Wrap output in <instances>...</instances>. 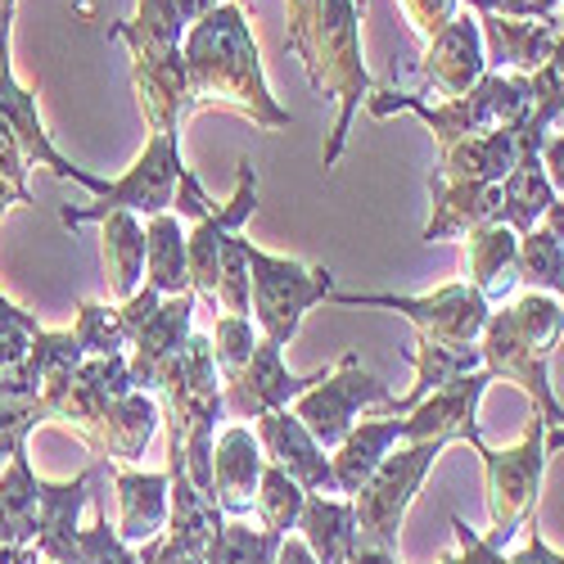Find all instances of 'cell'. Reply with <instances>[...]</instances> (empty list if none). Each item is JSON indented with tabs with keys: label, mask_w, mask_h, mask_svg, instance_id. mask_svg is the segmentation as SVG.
I'll list each match as a JSON object with an SVG mask.
<instances>
[{
	"label": "cell",
	"mask_w": 564,
	"mask_h": 564,
	"mask_svg": "<svg viewBox=\"0 0 564 564\" xmlns=\"http://www.w3.org/2000/svg\"><path fill=\"white\" fill-rule=\"evenodd\" d=\"M357 6H366V0H321V19H316L307 45L299 51L321 96L344 100V113L335 122V140H330V150H325V172L335 167L344 140H348V127H352V113L370 90V77L361 68V51H357Z\"/></svg>",
	"instance_id": "7a4b0ae2"
},
{
	"label": "cell",
	"mask_w": 564,
	"mask_h": 564,
	"mask_svg": "<svg viewBox=\"0 0 564 564\" xmlns=\"http://www.w3.org/2000/svg\"><path fill=\"white\" fill-rule=\"evenodd\" d=\"M425 77L438 100H460L484 82V32L479 19L456 14L425 51Z\"/></svg>",
	"instance_id": "5bb4252c"
},
{
	"label": "cell",
	"mask_w": 564,
	"mask_h": 564,
	"mask_svg": "<svg viewBox=\"0 0 564 564\" xmlns=\"http://www.w3.org/2000/svg\"><path fill=\"white\" fill-rule=\"evenodd\" d=\"M267 469V452L249 425H230L213 438V497L221 514L240 520L258 501V484Z\"/></svg>",
	"instance_id": "7c38bea8"
},
{
	"label": "cell",
	"mask_w": 564,
	"mask_h": 564,
	"mask_svg": "<svg viewBox=\"0 0 564 564\" xmlns=\"http://www.w3.org/2000/svg\"><path fill=\"white\" fill-rule=\"evenodd\" d=\"M280 542L285 538H275L267 529H249L245 520H226L204 560L208 564H275Z\"/></svg>",
	"instance_id": "f546056e"
},
{
	"label": "cell",
	"mask_w": 564,
	"mask_h": 564,
	"mask_svg": "<svg viewBox=\"0 0 564 564\" xmlns=\"http://www.w3.org/2000/svg\"><path fill=\"white\" fill-rule=\"evenodd\" d=\"M258 330L249 316H217V330H213V357H217V375L230 380V375H240L245 361L253 357L258 348Z\"/></svg>",
	"instance_id": "1f68e13d"
},
{
	"label": "cell",
	"mask_w": 564,
	"mask_h": 564,
	"mask_svg": "<svg viewBox=\"0 0 564 564\" xmlns=\"http://www.w3.org/2000/svg\"><path fill=\"white\" fill-rule=\"evenodd\" d=\"M542 154H546V176H551V185H560V191H564V135H555V140H546V145H542Z\"/></svg>",
	"instance_id": "8d00e7d4"
},
{
	"label": "cell",
	"mask_w": 564,
	"mask_h": 564,
	"mask_svg": "<svg viewBox=\"0 0 564 564\" xmlns=\"http://www.w3.org/2000/svg\"><path fill=\"white\" fill-rule=\"evenodd\" d=\"M28 159H23V150H19V140L0 127V208H6L10 199H19V204H28L32 195H28Z\"/></svg>",
	"instance_id": "d6a6232c"
},
{
	"label": "cell",
	"mask_w": 564,
	"mask_h": 564,
	"mask_svg": "<svg viewBox=\"0 0 564 564\" xmlns=\"http://www.w3.org/2000/svg\"><path fill=\"white\" fill-rule=\"evenodd\" d=\"M560 303H564V294H560Z\"/></svg>",
	"instance_id": "7bdbcfd3"
},
{
	"label": "cell",
	"mask_w": 564,
	"mask_h": 564,
	"mask_svg": "<svg viewBox=\"0 0 564 564\" xmlns=\"http://www.w3.org/2000/svg\"><path fill=\"white\" fill-rule=\"evenodd\" d=\"M172 6H176V14H181L185 23H199L204 14H213V10L221 6V0H172Z\"/></svg>",
	"instance_id": "f35d334b"
},
{
	"label": "cell",
	"mask_w": 564,
	"mask_h": 564,
	"mask_svg": "<svg viewBox=\"0 0 564 564\" xmlns=\"http://www.w3.org/2000/svg\"><path fill=\"white\" fill-rule=\"evenodd\" d=\"M14 564H41V551H36V546H19Z\"/></svg>",
	"instance_id": "60d3db41"
},
{
	"label": "cell",
	"mask_w": 564,
	"mask_h": 564,
	"mask_svg": "<svg viewBox=\"0 0 564 564\" xmlns=\"http://www.w3.org/2000/svg\"><path fill=\"white\" fill-rule=\"evenodd\" d=\"M105 469L113 475L118 484V538L127 546H145L154 538L167 533V469H150V475H140V469H122L113 460H105Z\"/></svg>",
	"instance_id": "9a60e30c"
},
{
	"label": "cell",
	"mask_w": 564,
	"mask_h": 564,
	"mask_svg": "<svg viewBox=\"0 0 564 564\" xmlns=\"http://www.w3.org/2000/svg\"><path fill=\"white\" fill-rule=\"evenodd\" d=\"M303 501H307V488H303L299 479H290L280 465H271V460H267L262 484H258V501H253L262 529H267V533H275V538H290V533L299 529Z\"/></svg>",
	"instance_id": "484cf974"
},
{
	"label": "cell",
	"mask_w": 564,
	"mask_h": 564,
	"mask_svg": "<svg viewBox=\"0 0 564 564\" xmlns=\"http://www.w3.org/2000/svg\"><path fill=\"white\" fill-rule=\"evenodd\" d=\"M185 73H191V105H221L253 118L258 127H290V113L271 100L262 82L258 45L240 6H217L191 28Z\"/></svg>",
	"instance_id": "6da1fadb"
},
{
	"label": "cell",
	"mask_w": 564,
	"mask_h": 564,
	"mask_svg": "<svg viewBox=\"0 0 564 564\" xmlns=\"http://www.w3.org/2000/svg\"><path fill=\"white\" fill-rule=\"evenodd\" d=\"M465 285H475L488 303L506 299L524 285L520 280V235H514L506 221L479 226L465 245Z\"/></svg>",
	"instance_id": "e0dca14e"
},
{
	"label": "cell",
	"mask_w": 564,
	"mask_h": 564,
	"mask_svg": "<svg viewBox=\"0 0 564 564\" xmlns=\"http://www.w3.org/2000/svg\"><path fill=\"white\" fill-rule=\"evenodd\" d=\"M366 406H389V389L375 380L370 370H361V357L348 352L339 361V370H325V380L312 384L303 398H294V415L303 420V430L325 447L335 452L352 430H357V415Z\"/></svg>",
	"instance_id": "52a82bcc"
},
{
	"label": "cell",
	"mask_w": 564,
	"mask_h": 564,
	"mask_svg": "<svg viewBox=\"0 0 564 564\" xmlns=\"http://www.w3.org/2000/svg\"><path fill=\"white\" fill-rule=\"evenodd\" d=\"M195 294L185 290L176 299H163V307L154 312V321L131 339V352H127V366H131V380L140 393H150L159 384V370L185 348L191 339V316H195Z\"/></svg>",
	"instance_id": "2e32d148"
},
{
	"label": "cell",
	"mask_w": 564,
	"mask_h": 564,
	"mask_svg": "<svg viewBox=\"0 0 564 564\" xmlns=\"http://www.w3.org/2000/svg\"><path fill=\"white\" fill-rule=\"evenodd\" d=\"M344 307H393L415 321L420 339H434L443 348H475L488 325V299L475 285H443L425 299H398V294H330Z\"/></svg>",
	"instance_id": "ba28073f"
},
{
	"label": "cell",
	"mask_w": 564,
	"mask_h": 564,
	"mask_svg": "<svg viewBox=\"0 0 564 564\" xmlns=\"http://www.w3.org/2000/svg\"><path fill=\"white\" fill-rule=\"evenodd\" d=\"M150 564H208V560L195 555V551H185V546H172V542L163 538V546H159V555H154Z\"/></svg>",
	"instance_id": "74e56055"
},
{
	"label": "cell",
	"mask_w": 564,
	"mask_h": 564,
	"mask_svg": "<svg viewBox=\"0 0 564 564\" xmlns=\"http://www.w3.org/2000/svg\"><path fill=\"white\" fill-rule=\"evenodd\" d=\"M443 564H465V560H460V555H447V560H443Z\"/></svg>",
	"instance_id": "b9f144b4"
},
{
	"label": "cell",
	"mask_w": 564,
	"mask_h": 564,
	"mask_svg": "<svg viewBox=\"0 0 564 564\" xmlns=\"http://www.w3.org/2000/svg\"><path fill=\"white\" fill-rule=\"evenodd\" d=\"M135 90L140 109H145L154 135L176 131V122L191 109V73H185V55H159V59H135Z\"/></svg>",
	"instance_id": "ffe728a7"
},
{
	"label": "cell",
	"mask_w": 564,
	"mask_h": 564,
	"mask_svg": "<svg viewBox=\"0 0 564 564\" xmlns=\"http://www.w3.org/2000/svg\"><path fill=\"white\" fill-rule=\"evenodd\" d=\"M90 479L96 469L55 484V479H36V551L51 564H77V538H82V506L90 501Z\"/></svg>",
	"instance_id": "8fae6325"
},
{
	"label": "cell",
	"mask_w": 564,
	"mask_h": 564,
	"mask_svg": "<svg viewBox=\"0 0 564 564\" xmlns=\"http://www.w3.org/2000/svg\"><path fill=\"white\" fill-rule=\"evenodd\" d=\"M546 420L533 415L529 434L506 447L492 452L479 443L484 469H488V514H492V546L506 551V542L520 533L533 520V506H538V488H542V469H546V438H542Z\"/></svg>",
	"instance_id": "5b68a950"
},
{
	"label": "cell",
	"mask_w": 564,
	"mask_h": 564,
	"mask_svg": "<svg viewBox=\"0 0 564 564\" xmlns=\"http://www.w3.org/2000/svg\"><path fill=\"white\" fill-rule=\"evenodd\" d=\"M492 384V375L488 370H475V375H460V380H452L447 389L430 393L425 402H420L406 420V443H456V438H469V443H484L479 438V425H475V415H479V402Z\"/></svg>",
	"instance_id": "30bf717a"
},
{
	"label": "cell",
	"mask_w": 564,
	"mask_h": 564,
	"mask_svg": "<svg viewBox=\"0 0 564 564\" xmlns=\"http://www.w3.org/2000/svg\"><path fill=\"white\" fill-rule=\"evenodd\" d=\"M488 14H501V19H551L560 0H469Z\"/></svg>",
	"instance_id": "e575fe53"
},
{
	"label": "cell",
	"mask_w": 564,
	"mask_h": 564,
	"mask_svg": "<svg viewBox=\"0 0 564 564\" xmlns=\"http://www.w3.org/2000/svg\"><path fill=\"white\" fill-rule=\"evenodd\" d=\"M299 538L312 546L321 564H348L357 551V514L352 497L335 492H307L303 514H299Z\"/></svg>",
	"instance_id": "44dd1931"
},
{
	"label": "cell",
	"mask_w": 564,
	"mask_h": 564,
	"mask_svg": "<svg viewBox=\"0 0 564 564\" xmlns=\"http://www.w3.org/2000/svg\"><path fill=\"white\" fill-rule=\"evenodd\" d=\"M488 36H492V59L510 64V68H542L551 55V41H555V19L542 23H524V19H501L488 14Z\"/></svg>",
	"instance_id": "d4e9b609"
},
{
	"label": "cell",
	"mask_w": 564,
	"mask_h": 564,
	"mask_svg": "<svg viewBox=\"0 0 564 564\" xmlns=\"http://www.w3.org/2000/svg\"><path fill=\"white\" fill-rule=\"evenodd\" d=\"M185 176L181 163V145H176V131H159L150 135L145 154L135 159V167H127V176L109 181L105 195L96 208H64V226H82V221H100L105 213H145L159 217L176 204V185Z\"/></svg>",
	"instance_id": "8992f818"
},
{
	"label": "cell",
	"mask_w": 564,
	"mask_h": 564,
	"mask_svg": "<svg viewBox=\"0 0 564 564\" xmlns=\"http://www.w3.org/2000/svg\"><path fill=\"white\" fill-rule=\"evenodd\" d=\"M434 217L425 240H452V235H475L479 226L501 221V185H460V181H430Z\"/></svg>",
	"instance_id": "d6986e66"
},
{
	"label": "cell",
	"mask_w": 564,
	"mask_h": 564,
	"mask_svg": "<svg viewBox=\"0 0 564 564\" xmlns=\"http://www.w3.org/2000/svg\"><path fill=\"white\" fill-rule=\"evenodd\" d=\"M90 506H96V524L77 538V564H140V551H131L118 529H109V510L96 492H90Z\"/></svg>",
	"instance_id": "4dcf8cb0"
},
{
	"label": "cell",
	"mask_w": 564,
	"mask_h": 564,
	"mask_svg": "<svg viewBox=\"0 0 564 564\" xmlns=\"http://www.w3.org/2000/svg\"><path fill=\"white\" fill-rule=\"evenodd\" d=\"M145 285L159 299H176L191 290V253H185V230L172 213H159L145 221Z\"/></svg>",
	"instance_id": "cb8c5ba5"
},
{
	"label": "cell",
	"mask_w": 564,
	"mask_h": 564,
	"mask_svg": "<svg viewBox=\"0 0 564 564\" xmlns=\"http://www.w3.org/2000/svg\"><path fill=\"white\" fill-rule=\"evenodd\" d=\"M402 14H406V28L420 36V41H434L452 19H456V0H398Z\"/></svg>",
	"instance_id": "836d02e7"
},
{
	"label": "cell",
	"mask_w": 564,
	"mask_h": 564,
	"mask_svg": "<svg viewBox=\"0 0 564 564\" xmlns=\"http://www.w3.org/2000/svg\"><path fill=\"white\" fill-rule=\"evenodd\" d=\"M348 564H398V555L384 551V546H366V542H357V551H352Z\"/></svg>",
	"instance_id": "ab89813d"
},
{
	"label": "cell",
	"mask_w": 564,
	"mask_h": 564,
	"mask_svg": "<svg viewBox=\"0 0 564 564\" xmlns=\"http://www.w3.org/2000/svg\"><path fill=\"white\" fill-rule=\"evenodd\" d=\"M275 564H321V560L312 555V546L299 533H290L285 542H280V551H275Z\"/></svg>",
	"instance_id": "d590c367"
},
{
	"label": "cell",
	"mask_w": 564,
	"mask_h": 564,
	"mask_svg": "<svg viewBox=\"0 0 564 564\" xmlns=\"http://www.w3.org/2000/svg\"><path fill=\"white\" fill-rule=\"evenodd\" d=\"M217 307L226 316H249L253 312V275H249V240L240 230L221 240L217 258Z\"/></svg>",
	"instance_id": "4316f807"
},
{
	"label": "cell",
	"mask_w": 564,
	"mask_h": 564,
	"mask_svg": "<svg viewBox=\"0 0 564 564\" xmlns=\"http://www.w3.org/2000/svg\"><path fill=\"white\" fill-rule=\"evenodd\" d=\"M73 339L86 357H118L131 348V335L122 325V312L109 303H82L77 307V325H73Z\"/></svg>",
	"instance_id": "f1b7e54d"
},
{
	"label": "cell",
	"mask_w": 564,
	"mask_h": 564,
	"mask_svg": "<svg viewBox=\"0 0 564 564\" xmlns=\"http://www.w3.org/2000/svg\"><path fill=\"white\" fill-rule=\"evenodd\" d=\"M520 280L542 294H564V245L546 226H533L520 235Z\"/></svg>",
	"instance_id": "83f0119b"
},
{
	"label": "cell",
	"mask_w": 564,
	"mask_h": 564,
	"mask_svg": "<svg viewBox=\"0 0 564 564\" xmlns=\"http://www.w3.org/2000/svg\"><path fill=\"white\" fill-rule=\"evenodd\" d=\"M447 443L430 438V443H402L393 447L380 469L366 479V488L352 497V514H357V542L366 546H384L393 551L398 546V533H402V520L406 510L425 484V475L434 469V460L443 456Z\"/></svg>",
	"instance_id": "3957f363"
},
{
	"label": "cell",
	"mask_w": 564,
	"mask_h": 564,
	"mask_svg": "<svg viewBox=\"0 0 564 564\" xmlns=\"http://www.w3.org/2000/svg\"><path fill=\"white\" fill-rule=\"evenodd\" d=\"M280 352H285V348H275L271 339H258V348H253V357L245 361V370L230 375V380L221 384V406H226V415H235V420H262V415H271V411H285L294 398H303L312 384L325 380V370H316V375H294Z\"/></svg>",
	"instance_id": "9c48e42d"
},
{
	"label": "cell",
	"mask_w": 564,
	"mask_h": 564,
	"mask_svg": "<svg viewBox=\"0 0 564 564\" xmlns=\"http://www.w3.org/2000/svg\"><path fill=\"white\" fill-rule=\"evenodd\" d=\"M249 275H253V321L262 339H271L275 348L294 344L303 316L330 299L335 290V271L330 267H303L294 258H275L267 249L249 245Z\"/></svg>",
	"instance_id": "277c9868"
},
{
	"label": "cell",
	"mask_w": 564,
	"mask_h": 564,
	"mask_svg": "<svg viewBox=\"0 0 564 564\" xmlns=\"http://www.w3.org/2000/svg\"><path fill=\"white\" fill-rule=\"evenodd\" d=\"M551 204H555V185L542 167V150H524L520 163H514L510 176L501 181V221L514 235H524L546 217Z\"/></svg>",
	"instance_id": "603a6c76"
},
{
	"label": "cell",
	"mask_w": 564,
	"mask_h": 564,
	"mask_svg": "<svg viewBox=\"0 0 564 564\" xmlns=\"http://www.w3.org/2000/svg\"><path fill=\"white\" fill-rule=\"evenodd\" d=\"M406 443V420L389 415V420H361V425L335 447L330 469H335V492L339 497H357L366 488V479L380 469V460Z\"/></svg>",
	"instance_id": "ac0fdd59"
},
{
	"label": "cell",
	"mask_w": 564,
	"mask_h": 564,
	"mask_svg": "<svg viewBox=\"0 0 564 564\" xmlns=\"http://www.w3.org/2000/svg\"><path fill=\"white\" fill-rule=\"evenodd\" d=\"M105 271H109V294L122 307L131 294H140L145 280V226L135 213H105Z\"/></svg>",
	"instance_id": "7402d4cb"
},
{
	"label": "cell",
	"mask_w": 564,
	"mask_h": 564,
	"mask_svg": "<svg viewBox=\"0 0 564 564\" xmlns=\"http://www.w3.org/2000/svg\"><path fill=\"white\" fill-rule=\"evenodd\" d=\"M258 443L267 452L271 465H280L290 479H299L307 492H335V469H330V456L325 447L303 430V420L285 406V411H271L258 420ZM339 497V492H335Z\"/></svg>",
	"instance_id": "4fadbf2b"
}]
</instances>
